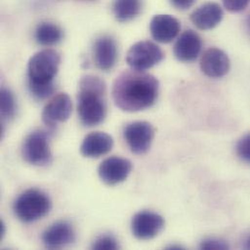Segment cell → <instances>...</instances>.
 Masks as SVG:
<instances>
[{"instance_id": "9a60e30c", "label": "cell", "mask_w": 250, "mask_h": 250, "mask_svg": "<svg viewBox=\"0 0 250 250\" xmlns=\"http://www.w3.org/2000/svg\"><path fill=\"white\" fill-rule=\"evenodd\" d=\"M181 28L177 19L170 15H157L150 22V31L153 38L160 43L171 42Z\"/></svg>"}, {"instance_id": "ffe728a7", "label": "cell", "mask_w": 250, "mask_h": 250, "mask_svg": "<svg viewBox=\"0 0 250 250\" xmlns=\"http://www.w3.org/2000/svg\"><path fill=\"white\" fill-rule=\"evenodd\" d=\"M1 116L2 120L12 119L17 112V103L13 93L7 89L2 88L1 90Z\"/></svg>"}, {"instance_id": "484cf974", "label": "cell", "mask_w": 250, "mask_h": 250, "mask_svg": "<svg viewBox=\"0 0 250 250\" xmlns=\"http://www.w3.org/2000/svg\"><path fill=\"white\" fill-rule=\"evenodd\" d=\"M246 248H247L248 250H250V237H248V239L246 240Z\"/></svg>"}, {"instance_id": "603a6c76", "label": "cell", "mask_w": 250, "mask_h": 250, "mask_svg": "<svg viewBox=\"0 0 250 250\" xmlns=\"http://www.w3.org/2000/svg\"><path fill=\"white\" fill-rule=\"evenodd\" d=\"M200 248L201 250H228L229 246L222 240L215 238H208L201 243Z\"/></svg>"}, {"instance_id": "9c48e42d", "label": "cell", "mask_w": 250, "mask_h": 250, "mask_svg": "<svg viewBox=\"0 0 250 250\" xmlns=\"http://www.w3.org/2000/svg\"><path fill=\"white\" fill-rule=\"evenodd\" d=\"M72 103L68 95L59 94L55 96L44 107L42 121L49 129L54 130L59 123H63L70 117Z\"/></svg>"}, {"instance_id": "d6986e66", "label": "cell", "mask_w": 250, "mask_h": 250, "mask_svg": "<svg viewBox=\"0 0 250 250\" xmlns=\"http://www.w3.org/2000/svg\"><path fill=\"white\" fill-rule=\"evenodd\" d=\"M142 0H114L113 12L115 18L122 22L134 19L140 13Z\"/></svg>"}, {"instance_id": "4316f807", "label": "cell", "mask_w": 250, "mask_h": 250, "mask_svg": "<svg viewBox=\"0 0 250 250\" xmlns=\"http://www.w3.org/2000/svg\"><path fill=\"white\" fill-rule=\"evenodd\" d=\"M167 250H182L181 247H175V246H170L169 248H167Z\"/></svg>"}, {"instance_id": "8fae6325", "label": "cell", "mask_w": 250, "mask_h": 250, "mask_svg": "<svg viewBox=\"0 0 250 250\" xmlns=\"http://www.w3.org/2000/svg\"><path fill=\"white\" fill-rule=\"evenodd\" d=\"M76 239L73 226L66 221H58L51 225L42 235V242L46 249L60 250L65 248Z\"/></svg>"}, {"instance_id": "ac0fdd59", "label": "cell", "mask_w": 250, "mask_h": 250, "mask_svg": "<svg viewBox=\"0 0 250 250\" xmlns=\"http://www.w3.org/2000/svg\"><path fill=\"white\" fill-rule=\"evenodd\" d=\"M35 40L42 46H53L60 43L63 37L62 28L52 22H41L35 29Z\"/></svg>"}, {"instance_id": "277c9868", "label": "cell", "mask_w": 250, "mask_h": 250, "mask_svg": "<svg viewBox=\"0 0 250 250\" xmlns=\"http://www.w3.org/2000/svg\"><path fill=\"white\" fill-rule=\"evenodd\" d=\"M52 208L49 196L35 188L22 192L15 201L13 209L15 215L24 223L35 222L46 216Z\"/></svg>"}, {"instance_id": "3957f363", "label": "cell", "mask_w": 250, "mask_h": 250, "mask_svg": "<svg viewBox=\"0 0 250 250\" xmlns=\"http://www.w3.org/2000/svg\"><path fill=\"white\" fill-rule=\"evenodd\" d=\"M61 57L52 49H45L32 56L27 65L28 88L56 85L54 79L59 71Z\"/></svg>"}, {"instance_id": "4fadbf2b", "label": "cell", "mask_w": 250, "mask_h": 250, "mask_svg": "<svg viewBox=\"0 0 250 250\" xmlns=\"http://www.w3.org/2000/svg\"><path fill=\"white\" fill-rule=\"evenodd\" d=\"M118 48L115 39L110 35H102L94 44V60L103 71H110L116 64Z\"/></svg>"}, {"instance_id": "52a82bcc", "label": "cell", "mask_w": 250, "mask_h": 250, "mask_svg": "<svg viewBox=\"0 0 250 250\" xmlns=\"http://www.w3.org/2000/svg\"><path fill=\"white\" fill-rule=\"evenodd\" d=\"M155 129L148 122L136 121L125 125L124 138L130 151L141 155L146 153L154 139Z\"/></svg>"}, {"instance_id": "cb8c5ba5", "label": "cell", "mask_w": 250, "mask_h": 250, "mask_svg": "<svg viewBox=\"0 0 250 250\" xmlns=\"http://www.w3.org/2000/svg\"><path fill=\"white\" fill-rule=\"evenodd\" d=\"M225 8L230 12H241L245 10L249 4L250 0H222Z\"/></svg>"}, {"instance_id": "83f0119b", "label": "cell", "mask_w": 250, "mask_h": 250, "mask_svg": "<svg viewBox=\"0 0 250 250\" xmlns=\"http://www.w3.org/2000/svg\"><path fill=\"white\" fill-rule=\"evenodd\" d=\"M248 26H249V29H250V17L248 18Z\"/></svg>"}, {"instance_id": "2e32d148", "label": "cell", "mask_w": 250, "mask_h": 250, "mask_svg": "<svg viewBox=\"0 0 250 250\" xmlns=\"http://www.w3.org/2000/svg\"><path fill=\"white\" fill-rule=\"evenodd\" d=\"M113 144V138L109 134L102 131H95L89 133L84 138L80 146V152L86 158H100L108 154L111 151Z\"/></svg>"}, {"instance_id": "d4e9b609", "label": "cell", "mask_w": 250, "mask_h": 250, "mask_svg": "<svg viewBox=\"0 0 250 250\" xmlns=\"http://www.w3.org/2000/svg\"><path fill=\"white\" fill-rule=\"evenodd\" d=\"M195 1L196 0H170L171 4L179 10H187L188 8L193 6Z\"/></svg>"}, {"instance_id": "30bf717a", "label": "cell", "mask_w": 250, "mask_h": 250, "mask_svg": "<svg viewBox=\"0 0 250 250\" xmlns=\"http://www.w3.org/2000/svg\"><path fill=\"white\" fill-rule=\"evenodd\" d=\"M132 168L131 163L121 157L105 159L99 167L100 178L107 185H116L125 181Z\"/></svg>"}, {"instance_id": "5bb4252c", "label": "cell", "mask_w": 250, "mask_h": 250, "mask_svg": "<svg viewBox=\"0 0 250 250\" xmlns=\"http://www.w3.org/2000/svg\"><path fill=\"white\" fill-rule=\"evenodd\" d=\"M203 42L199 34L191 29L184 31L177 39L173 53L176 59L183 62H190L195 61L201 51Z\"/></svg>"}, {"instance_id": "7c38bea8", "label": "cell", "mask_w": 250, "mask_h": 250, "mask_svg": "<svg viewBox=\"0 0 250 250\" xmlns=\"http://www.w3.org/2000/svg\"><path fill=\"white\" fill-rule=\"evenodd\" d=\"M201 69L208 77L221 78L230 70V59L227 54L217 48L208 49L201 58Z\"/></svg>"}, {"instance_id": "6da1fadb", "label": "cell", "mask_w": 250, "mask_h": 250, "mask_svg": "<svg viewBox=\"0 0 250 250\" xmlns=\"http://www.w3.org/2000/svg\"><path fill=\"white\" fill-rule=\"evenodd\" d=\"M159 95V81L144 71L125 70L114 81L113 101L125 112H137L153 106Z\"/></svg>"}, {"instance_id": "5b68a950", "label": "cell", "mask_w": 250, "mask_h": 250, "mask_svg": "<svg viewBox=\"0 0 250 250\" xmlns=\"http://www.w3.org/2000/svg\"><path fill=\"white\" fill-rule=\"evenodd\" d=\"M53 130L37 129L30 132L24 139L21 153L23 159L32 166L44 167L52 162L50 148L51 132Z\"/></svg>"}, {"instance_id": "ba28073f", "label": "cell", "mask_w": 250, "mask_h": 250, "mask_svg": "<svg viewBox=\"0 0 250 250\" xmlns=\"http://www.w3.org/2000/svg\"><path fill=\"white\" fill-rule=\"evenodd\" d=\"M164 218L153 211L143 210L136 213L131 220V232L141 241H147L158 236L164 229Z\"/></svg>"}, {"instance_id": "7402d4cb", "label": "cell", "mask_w": 250, "mask_h": 250, "mask_svg": "<svg viewBox=\"0 0 250 250\" xmlns=\"http://www.w3.org/2000/svg\"><path fill=\"white\" fill-rule=\"evenodd\" d=\"M238 156L245 162L250 163V132L245 134L236 146Z\"/></svg>"}, {"instance_id": "e0dca14e", "label": "cell", "mask_w": 250, "mask_h": 250, "mask_svg": "<svg viewBox=\"0 0 250 250\" xmlns=\"http://www.w3.org/2000/svg\"><path fill=\"white\" fill-rule=\"evenodd\" d=\"M223 19L222 8L214 2H208L191 15L192 22L200 29L208 30L217 26Z\"/></svg>"}, {"instance_id": "7a4b0ae2", "label": "cell", "mask_w": 250, "mask_h": 250, "mask_svg": "<svg viewBox=\"0 0 250 250\" xmlns=\"http://www.w3.org/2000/svg\"><path fill=\"white\" fill-rule=\"evenodd\" d=\"M106 85L103 79L87 75L79 82L77 109L81 123L86 126L102 124L107 113Z\"/></svg>"}, {"instance_id": "44dd1931", "label": "cell", "mask_w": 250, "mask_h": 250, "mask_svg": "<svg viewBox=\"0 0 250 250\" xmlns=\"http://www.w3.org/2000/svg\"><path fill=\"white\" fill-rule=\"evenodd\" d=\"M93 250H119L120 246L117 239L112 235H102L100 236L93 244Z\"/></svg>"}, {"instance_id": "8992f818", "label": "cell", "mask_w": 250, "mask_h": 250, "mask_svg": "<svg viewBox=\"0 0 250 250\" xmlns=\"http://www.w3.org/2000/svg\"><path fill=\"white\" fill-rule=\"evenodd\" d=\"M164 59V53L161 48L152 41H139L132 45L126 54V62L128 66L137 71H145Z\"/></svg>"}]
</instances>
